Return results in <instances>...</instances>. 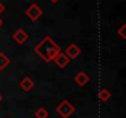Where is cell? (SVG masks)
I'll return each mask as SVG.
<instances>
[{
  "instance_id": "obj_8",
  "label": "cell",
  "mask_w": 126,
  "mask_h": 118,
  "mask_svg": "<svg viewBox=\"0 0 126 118\" xmlns=\"http://www.w3.org/2000/svg\"><path fill=\"white\" fill-rule=\"evenodd\" d=\"M20 87L24 90V91H26V92H29V91H31L32 89H33V86H35V81L30 78V76H26V78H24L21 81H20Z\"/></svg>"
},
{
  "instance_id": "obj_14",
  "label": "cell",
  "mask_w": 126,
  "mask_h": 118,
  "mask_svg": "<svg viewBox=\"0 0 126 118\" xmlns=\"http://www.w3.org/2000/svg\"><path fill=\"white\" fill-rule=\"evenodd\" d=\"M49 1H51V3H52V4H56V3H57V1H59V0H49Z\"/></svg>"
},
{
  "instance_id": "obj_1",
  "label": "cell",
  "mask_w": 126,
  "mask_h": 118,
  "mask_svg": "<svg viewBox=\"0 0 126 118\" xmlns=\"http://www.w3.org/2000/svg\"><path fill=\"white\" fill-rule=\"evenodd\" d=\"M35 53L45 63L53 62L54 57L61 52V47L52 39L51 36H45L43 39L35 46Z\"/></svg>"
},
{
  "instance_id": "obj_5",
  "label": "cell",
  "mask_w": 126,
  "mask_h": 118,
  "mask_svg": "<svg viewBox=\"0 0 126 118\" xmlns=\"http://www.w3.org/2000/svg\"><path fill=\"white\" fill-rule=\"evenodd\" d=\"M13 39L17 44H24L29 39V35H27V32L24 28H19V30H16L13 33Z\"/></svg>"
},
{
  "instance_id": "obj_4",
  "label": "cell",
  "mask_w": 126,
  "mask_h": 118,
  "mask_svg": "<svg viewBox=\"0 0 126 118\" xmlns=\"http://www.w3.org/2000/svg\"><path fill=\"white\" fill-rule=\"evenodd\" d=\"M53 63L59 68V69H64L69 63H71V59L66 55V53H62V52H59L56 57H54V59H53Z\"/></svg>"
},
{
  "instance_id": "obj_16",
  "label": "cell",
  "mask_w": 126,
  "mask_h": 118,
  "mask_svg": "<svg viewBox=\"0 0 126 118\" xmlns=\"http://www.w3.org/2000/svg\"><path fill=\"white\" fill-rule=\"evenodd\" d=\"M0 101H1V96H0Z\"/></svg>"
},
{
  "instance_id": "obj_6",
  "label": "cell",
  "mask_w": 126,
  "mask_h": 118,
  "mask_svg": "<svg viewBox=\"0 0 126 118\" xmlns=\"http://www.w3.org/2000/svg\"><path fill=\"white\" fill-rule=\"evenodd\" d=\"M66 55L71 59H77L79 55H80V53H82V50H80V48L76 44V43H71L69 46H68V48L66 49Z\"/></svg>"
},
{
  "instance_id": "obj_3",
  "label": "cell",
  "mask_w": 126,
  "mask_h": 118,
  "mask_svg": "<svg viewBox=\"0 0 126 118\" xmlns=\"http://www.w3.org/2000/svg\"><path fill=\"white\" fill-rule=\"evenodd\" d=\"M42 14H43V11H42V9H41V6H38L37 4H31L29 8H27V10L25 11V15L31 20V21H37L41 16H42Z\"/></svg>"
},
{
  "instance_id": "obj_10",
  "label": "cell",
  "mask_w": 126,
  "mask_h": 118,
  "mask_svg": "<svg viewBox=\"0 0 126 118\" xmlns=\"http://www.w3.org/2000/svg\"><path fill=\"white\" fill-rule=\"evenodd\" d=\"M10 59H9V57H6L3 52H0V71H3V70H5L9 65H10Z\"/></svg>"
},
{
  "instance_id": "obj_15",
  "label": "cell",
  "mask_w": 126,
  "mask_h": 118,
  "mask_svg": "<svg viewBox=\"0 0 126 118\" xmlns=\"http://www.w3.org/2000/svg\"><path fill=\"white\" fill-rule=\"evenodd\" d=\"M3 25H4V22H3V20L0 19V27H3Z\"/></svg>"
},
{
  "instance_id": "obj_9",
  "label": "cell",
  "mask_w": 126,
  "mask_h": 118,
  "mask_svg": "<svg viewBox=\"0 0 126 118\" xmlns=\"http://www.w3.org/2000/svg\"><path fill=\"white\" fill-rule=\"evenodd\" d=\"M98 96H99V98H100V101H101V102H108V101L111 98V92H110L108 89L103 87V89H100V90H99Z\"/></svg>"
},
{
  "instance_id": "obj_12",
  "label": "cell",
  "mask_w": 126,
  "mask_h": 118,
  "mask_svg": "<svg viewBox=\"0 0 126 118\" xmlns=\"http://www.w3.org/2000/svg\"><path fill=\"white\" fill-rule=\"evenodd\" d=\"M125 31H126V25H122V26L117 30V35H119L122 39L126 38V33H125Z\"/></svg>"
},
{
  "instance_id": "obj_7",
  "label": "cell",
  "mask_w": 126,
  "mask_h": 118,
  "mask_svg": "<svg viewBox=\"0 0 126 118\" xmlns=\"http://www.w3.org/2000/svg\"><path fill=\"white\" fill-rule=\"evenodd\" d=\"M90 81V78L88 74H85L84 71H79L76 76H74V83L79 86H84Z\"/></svg>"
},
{
  "instance_id": "obj_2",
  "label": "cell",
  "mask_w": 126,
  "mask_h": 118,
  "mask_svg": "<svg viewBox=\"0 0 126 118\" xmlns=\"http://www.w3.org/2000/svg\"><path fill=\"white\" fill-rule=\"evenodd\" d=\"M56 112L62 117V118H69L74 112H76V107L67 100L61 101V103L56 107Z\"/></svg>"
},
{
  "instance_id": "obj_11",
  "label": "cell",
  "mask_w": 126,
  "mask_h": 118,
  "mask_svg": "<svg viewBox=\"0 0 126 118\" xmlns=\"http://www.w3.org/2000/svg\"><path fill=\"white\" fill-rule=\"evenodd\" d=\"M48 116H49V113H48V111L45 107H40L35 112V117L36 118H48Z\"/></svg>"
},
{
  "instance_id": "obj_13",
  "label": "cell",
  "mask_w": 126,
  "mask_h": 118,
  "mask_svg": "<svg viewBox=\"0 0 126 118\" xmlns=\"http://www.w3.org/2000/svg\"><path fill=\"white\" fill-rule=\"evenodd\" d=\"M4 11H5V5H4L1 1H0V15H1Z\"/></svg>"
}]
</instances>
